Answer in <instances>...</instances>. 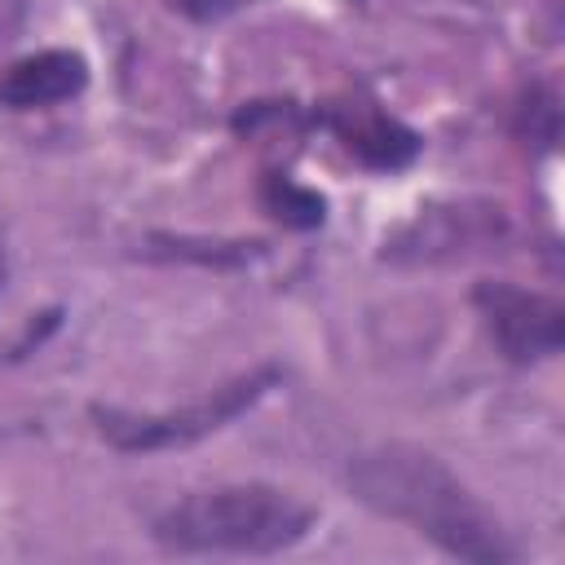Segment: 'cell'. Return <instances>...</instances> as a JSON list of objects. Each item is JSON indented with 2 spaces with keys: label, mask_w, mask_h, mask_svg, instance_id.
Wrapping results in <instances>:
<instances>
[{
  "label": "cell",
  "mask_w": 565,
  "mask_h": 565,
  "mask_svg": "<svg viewBox=\"0 0 565 565\" xmlns=\"http://www.w3.org/2000/svg\"><path fill=\"white\" fill-rule=\"evenodd\" d=\"M358 503L411 525L433 547L468 565H512L521 552L503 521L433 455L406 441L358 450L344 472Z\"/></svg>",
  "instance_id": "obj_1"
},
{
  "label": "cell",
  "mask_w": 565,
  "mask_h": 565,
  "mask_svg": "<svg viewBox=\"0 0 565 565\" xmlns=\"http://www.w3.org/2000/svg\"><path fill=\"white\" fill-rule=\"evenodd\" d=\"M313 124H322L362 168L371 172H402L419 159L424 137L402 124L397 115H388L380 102L371 97H353V102H331L322 110H313Z\"/></svg>",
  "instance_id": "obj_5"
},
{
  "label": "cell",
  "mask_w": 565,
  "mask_h": 565,
  "mask_svg": "<svg viewBox=\"0 0 565 565\" xmlns=\"http://www.w3.org/2000/svg\"><path fill=\"white\" fill-rule=\"evenodd\" d=\"M88 84V62L71 49H40L18 57L0 75V106L9 110H40L79 97Z\"/></svg>",
  "instance_id": "obj_7"
},
{
  "label": "cell",
  "mask_w": 565,
  "mask_h": 565,
  "mask_svg": "<svg viewBox=\"0 0 565 565\" xmlns=\"http://www.w3.org/2000/svg\"><path fill=\"white\" fill-rule=\"evenodd\" d=\"M260 207L287 230H318L327 221V199L318 190L300 185L287 172H265L260 177Z\"/></svg>",
  "instance_id": "obj_8"
},
{
  "label": "cell",
  "mask_w": 565,
  "mask_h": 565,
  "mask_svg": "<svg viewBox=\"0 0 565 565\" xmlns=\"http://www.w3.org/2000/svg\"><path fill=\"white\" fill-rule=\"evenodd\" d=\"M282 380V371L274 362L252 366L225 384H216L212 393L185 402L181 411H159V415H137V411H119V406H88L93 428L102 433V441H110L124 455H150V450H172V446H190L225 424H234L243 411H252L274 384Z\"/></svg>",
  "instance_id": "obj_3"
},
{
  "label": "cell",
  "mask_w": 565,
  "mask_h": 565,
  "mask_svg": "<svg viewBox=\"0 0 565 565\" xmlns=\"http://www.w3.org/2000/svg\"><path fill=\"white\" fill-rule=\"evenodd\" d=\"M472 305H477L494 349L512 366L547 362L565 344V305L556 296L516 287L508 278H481L472 287Z\"/></svg>",
  "instance_id": "obj_4"
},
{
  "label": "cell",
  "mask_w": 565,
  "mask_h": 565,
  "mask_svg": "<svg viewBox=\"0 0 565 565\" xmlns=\"http://www.w3.org/2000/svg\"><path fill=\"white\" fill-rule=\"evenodd\" d=\"M556 124H561V106H556V93L547 84H534L525 88L521 106H516V137L525 141H539V146H552L556 141Z\"/></svg>",
  "instance_id": "obj_9"
},
{
  "label": "cell",
  "mask_w": 565,
  "mask_h": 565,
  "mask_svg": "<svg viewBox=\"0 0 565 565\" xmlns=\"http://www.w3.org/2000/svg\"><path fill=\"white\" fill-rule=\"evenodd\" d=\"M177 13H185V18H194V22H216V18H225V13H234V9H243L247 0H168Z\"/></svg>",
  "instance_id": "obj_10"
},
{
  "label": "cell",
  "mask_w": 565,
  "mask_h": 565,
  "mask_svg": "<svg viewBox=\"0 0 565 565\" xmlns=\"http://www.w3.org/2000/svg\"><path fill=\"white\" fill-rule=\"evenodd\" d=\"M503 234V207L481 203L477 212L468 203H446V207H419V216L384 243V256L393 260H441V256H463L468 247L486 252Z\"/></svg>",
  "instance_id": "obj_6"
},
{
  "label": "cell",
  "mask_w": 565,
  "mask_h": 565,
  "mask_svg": "<svg viewBox=\"0 0 565 565\" xmlns=\"http://www.w3.org/2000/svg\"><path fill=\"white\" fill-rule=\"evenodd\" d=\"M318 521V508L282 486L238 481L194 490L163 508L150 525L154 543L177 556H278Z\"/></svg>",
  "instance_id": "obj_2"
}]
</instances>
